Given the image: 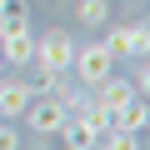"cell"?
Returning a JSON list of instances; mask_svg holds the SVG:
<instances>
[{"label": "cell", "mask_w": 150, "mask_h": 150, "mask_svg": "<svg viewBox=\"0 0 150 150\" xmlns=\"http://www.w3.org/2000/svg\"><path fill=\"white\" fill-rule=\"evenodd\" d=\"M105 50L115 60H135V55H150V20H130V25H115L105 35Z\"/></svg>", "instance_id": "3957f363"}, {"label": "cell", "mask_w": 150, "mask_h": 150, "mask_svg": "<svg viewBox=\"0 0 150 150\" xmlns=\"http://www.w3.org/2000/svg\"><path fill=\"white\" fill-rule=\"evenodd\" d=\"M5 20H30V5H25V0H10V10H5Z\"/></svg>", "instance_id": "5bb4252c"}, {"label": "cell", "mask_w": 150, "mask_h": 150, "mask_svg": "<svg viewBox=\"0 0 150 150\" xmlns=\"http://www.w3.org/2000/svg\"><path fill=\"white\" fill-rule=\"evenodd\" d=\"M40 70H50V75H60V70H70V60H75V40L65 35V30H50V35H40L35 40V55H30Z\"/></svg>", "instance_id": "277c9868"}, {"label": "cell", "mask_w": 150, "mask_h": 150, "mask_svg": "<svg viewBox=\"0 0 150 150\" xmlns=\"http://www.w3.org/2000/svg\"><path fill=\"white\" fill-rule=\"evenodd\" d=\"M70 70L80 75V85H85V90H95L105 75L115 70V55L105 50V40H100V45H75V60H70Z\"/></svg>", "instance_id": "7a4b0ae2"}, {"label": "cell", "mask_w": 150, "mask_h": 150, "mask_svg": "<svg viewBox=\"0 0 150 150\" xmlns=\"http://www.w3.org/2000/svg\"><path fill=\"white\" fill-rule=\"evenodd\" d=\"M130 95H135V85H130V80H120V75H115V70H110V75H105V80H100V85L90 90V100H100L105 110H115V105H125Z\"/></svg>", "instance_id": "9c48e42d"}, {"label": "cell", "mask_w": 150, "mask_h": 150, "mask_svg": "<svg viewBox=\"0 0 150 150\" xmlns=\"http://www.w3.org/2000/svg\"><path fill=\"white\" fill-rule=\"evenodd\" d=\"M135 95H140V100H150V65H145V70H135Z\"/></svg>", "instance_id": "4fadbf2b"}, {"label": "cell", "mask_w": 150, "mask_h": 150, "mask_svg": "<svg viewBox=\"0 0 150 150\" xmlns=\"http://www.w3.org/2000/svg\"><path fill=\"white\" fill-rule=\"evenodd\" d=\"M5 10H10V0H0V20H5Z\"/></svg>", "instance_id": "9a60e30c"}, {"label": "cell", "mask_w": 150, "mask_h": 150, "mask_svg": "<svg viewBox=\"0 0 150 150\" xmlns=\"http://www.w3.org/2000/svg\"><path fill=\"white\" fill-rule=\"evenodd\" d=\"M0 150H20V130L10 120H0Z\"/></svg>", "instance_id": "7c38bea8"}, {"label": "cell", "mask_w": 150, "mask_h": 150, "mask_svg": "<svg viewBox=\"0 0 150 150\" xmlns=\"http://www.w3.org/2000/svg\"><path fill=\"white\" fill-rule=\"evenodd\" d=\"M95 150H140V135H135V130H115V125H110V130L95 140Z\"/></svg>", "instance_id": "30bf717a"}, {"label": "cell", "mask_w": 150, "mask_h": 150, "mask_svg": "<svg viewBox=\"0 0 150 150\" xmlns=\"http://www.w3.org/2000/svg\"><path fill=\"white\" fill-rule=\"evenodd\" d=\"M35 100V90L25 85V80H0V120H15V115H25V105Z\"/></svg>", "instance_id": "8992f818"}, {"label": "cell", "mask_w": 150, "mask_h": 150, "mask_svg": "<svg viewBox=\"0 0 150 150\" xmlns=\"http://www.w3.org/2000/svg\"><path fill=\"white\" fill-rule=\"evenodd\" d=\"M110 125H115V130H135V135H140V130L150 125V100L130 95L125 105H115V110H110Z\"/></svg>", "instance_id": "52a82bcc"}, {"label": "cell", "mask_w": 150, "mask_h": 150, "mask_svg": "<svg viewBox=\"0 0 150 150\" xmlns=\"http://www.w3.org/2000/svg\"><path fill=\"white\" fill-rule=\"evenodd\" d=\"M75 15H80V25L100 30V25L110 20V5H105V0H80V10H75Z\"/></svg>", "instance_id": "8fae6325"}, {"label": "cell", "mask_w": 150, "mask_h": 150, "mask_svg": "<svg viewBox=\"0 0 150 150\" xmlns=\"http://www.w3.org/2000/svg\"><path fill=\"white\" fill-rule=\"evenodd\" d=\"M60 140H65V150H95V140H100V130L85 120V115H70L65 125H60Z\"/></svg>", "instance_id": "ba28073f"}, {"label": "cell", "mask_w": 150, "mask_h": 150, "mask_svg": "<svg viewBox=\"0 0 150 150\" xmlns=\"http://www.w3.org/2000/svg\"><path fill=\"white\" fill-rule=\"evenodd\" d=\"M5 70H10V65H5V60H0V80H5Z\"/></svg>", "instance_id": "2e32d148"}, {"label": "cell", "mask_w": 150, "mask_h": 150, "mask_svg": "<svg viewBox=\"0 0 150 150\" xmlns=\"http://www.w3.org/2000/svg\"><path fill=\"white\" fill-rule=\"evenodd\" d=\"M30 55H35V30H30V20H0V60L5 65H30Z\"/></svg>", "instance_id": "6da1fadb"}, {"label": "cell", "mask_w": 150, "mask_h": 150, "mask_svg": "<svg viewBox=\"0 0 150 150\" xmlns=\"http://www.w3.org/2000/svg\"><path fill=\"white\" fill-rule=\"evenodd\" d=\"M35 135H60V125L70 120V110L60 105V95H35L30 105H25V115H20Z\"/></svg>", "instance_id": "5b68a950"}]
</instances>
